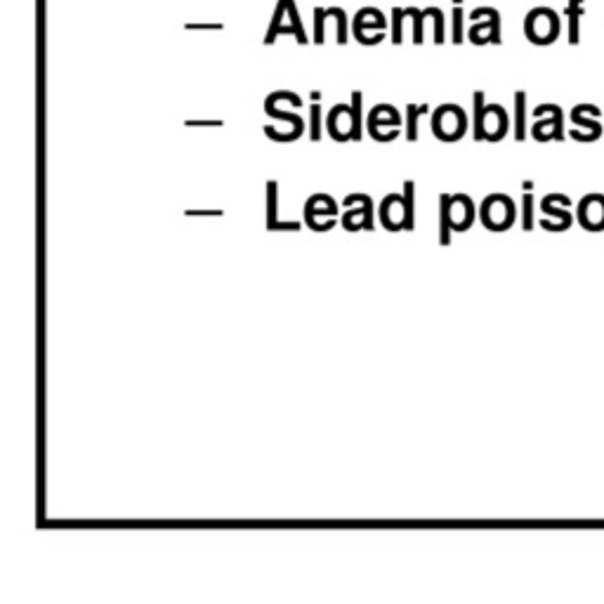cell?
<instances>
[{"label":"cell","mask_w":604,"mask_h":604,"mask_svg":"<svg viewBox=\"0 0 604 604\" xmlns=\"http://www.w3.org/2000/svg\"><path fill=\"white\" fill-rule=\"evenodd\" d=\"M430 17L435 22V41L442 43L444 41V19H442V10L430 8Z\"/></svg>","instance_id":"52a82bcc"},{"label":"cell","mask_w":604,"mask_h":604,"mask_svg":"<svg viewBox=\"0 0 604 604\" xmlns=\"http://www.w3.org/2000/svg\"><path fill=\"white\" fill-rule=\"evenodd\" d=\"M328 12L317 8L314 10V41L317 43H324V22H326Z\"/></svg>","instance_id":"277c9868"},{"label":"cell","mask_w":604,"mask_h":604,"mask_svg":"<svg viewBox=\"0 0 604 604\" xmlns=\"http://www.w3.org/2000/svg\"><path fill=\"white\" fill-rule=\"evenodd\" d=\"M461 17H463L461 8L453 10V41L456 43H461Z\"/></svg>","instance_id":"9c48e42d"},{"label":"cell","mask_w":604,"mask_h":604,"mask_svg":"<svg viewBox=\"0 0 604 604\" xmlns=\"http://www.w3.org/2000/svg\"><path fill=\"white\" fill-rule=\"evenodd\" d=\"M328 17H336L338 19V43H345L347 41V19H345V12L340 8H331L328 10Z\"/></svg>","instance_id":"5b68a950"},{"label":"cell","mask_w":604,"mask_h":604,"mask_svg":"<svg viewBox=\"0 0 604 604\" xmlns=\"http://www.w3.org/2000/svg\"><path fill=\"white\" fill-rule=\"evenodd\" d=\"M328 128L336 140H347V137H354V109L347 107H336L331 111V118H328Z\"/></svg>","instance_id":"7a4b0ae2"},{"label":"cell","mask_w":604,"mask_h":604,"mask_svg":"<svg viewBox=\"0 0 604 604\" xmlns=\"http://www.w3.org/2000/svg\"><path fill=\"white\" fill-rule=\"evenodd\" d=\"M428 17L425 12L413 10V41L423 43V19Z\"/></svg>","instance_id":"ba28073f"},{"label":"cell","mask_w":604,"mask_h":604,"mask_svg":"<svg viewBox=\"0 0 604 604\" xmlns=\"http://www.w3.org/2000/svg\"><path fill=\"white\" fill-rule=\"evenodd\" d=\"M288 10V0H279L277 10H274V19H272V26H269V34L265 38L267 45H272L274 41H277V34L281 29V17H284V12Z\"/></svg>","instance_id":"3957f363"},{"label":"cell","mask_w":604,"mask_h":604,"mask_svg":"<svg viewBox=\"0 0 604 604\" xmlns=\"http://www.w3.org/2000/svg\"><path fill=\"white\" fill-rule=\"evenodd\" d=\"M465 118L458 107H442L435 116V130L442 140H458L463 135Z\"/></svg>","instance_id":"6da1fadb"},{"label":"cell","mask_w":604,"mask_h":604,"mask_svg":"<svg viewBox=\"0 0 604 604\" xmlns=\"http://www.w3.org/2000/svg\"><path fill=\"white\" fill-rule=\"evenodd\" d=\"M402 17L404 10L395 8V12H392V41L395 43H402Z\"/></svg>","instance_id":"8992f818"}]
</instances>
